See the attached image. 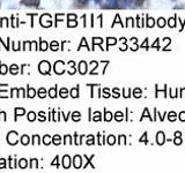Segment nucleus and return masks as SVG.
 <instances>
[{
  "label": "nucleus",
  "instance_id": "f257e3e1",
  "mask_svg": "<svg viewBox=\"0 0 185 173\" xmlns=\"http://www.w3.org/2000/svg\"><path fill=\"white\" fill-rule=\"evenodd\" d=\"M41 0H21V4L28 7H38Z\"/></svg>",
  "mask_w": 185,
  "mask_h": 173
},
{
  "label": "nucleus",
  "instance_id": "f03ea898",
  "mask_svg": "<svg viewBox=\"0 0 185 173\" xmlns=\"http://www.w3.org/2000/svg\"><path fill=\"white\" fill-rule=\"evenodd\" d=\"M38 69H40V72L42 74H48L50 72V64H49L48 61H42L40 64Z\"/></svg>",
  "mask_w": 185,
  "mask_h": 173
},
{
  "label": "nucleus",
  "instance_id": "7ed1b4c3",
  "mask_svg": "<svg viewBox=\"0 0 185 173\" xmlns=\"http://www.w3.org/2000/svg\"><path fill=\"white\" fill-rule=\"evenodd\" d=\"M16 136H18V133L16 132H11L8 135H7V141H8L9 144H16L18 143V140H16Z\"/></svg>",
  "mask_w": 185,
  "mask_h": 173
},
{
  "label": "nucleus",
  "instance_id": "20e7f679",
  "mask_svg": "<svg viewBox=\"0 0 185 173\" xmlns=\"http://www.w3.org/2000/svg\"><path fill=\"white\" fill-rule=\"evenodd\" d=\"M62 66H64V62H62V61H57V62H56V65H54V70H56V73L62 74V72H64L62 69H60Z\"/></svg>",
  "mask_w": 185,
  "mask_h": 173
},
{
  "label": "nucleus",
  "instance_id": "39448f33",
  "mask_svg": "<svg viewBox=\"0 0 185 173\" xmlns=\"http://www.w3.org/2000/svg\"><path fill=\"white\" fill-rule=\"evenodd\" d=\"M74 166L75 169H79L81 166V157L80 156H75L74 157Z\"/></svg>",
  "mask_w": 185,
  "mask_h": 173
},
{
  "label": "nucleus",
  "instance_id": "423d86ee",
  "mask_svg": "<svg viewBox=\"0 0 185 173\" xmlns=\"http://www.w3.org/2000/svg\"><path fill=\"white\" fill-rule=\"evenodd\" d=\"M62 163H64V167H65V169H68V167H70V157H68V156H65L64 159H62Z\"/></svg>",
  "mask_w": 185,
  "mask_h": 173
},
{
  "label": "nucleus",
  "instance_id": "0eeeda50",
  "mask_svg": "<svg viewBox=\"0 0 185 173\" xmlns=\"http://www.w3.org/2000/svg\"><path fill=\"white\" fill-rule=\"evenodd\" d=\"M86 72H87V65H86V62H80V73L84 74Z\"/></svg>",
  "mask_w": 185,
  "mask_h": 173
},
{
  "label": "nucleus",
  "instance_id": "6e6552de",
  "mask_svg": "<svg viewBox=\"0 0 185 173\" xmlns=\"http://www.w3.org/2000/svg\"><path fill=\"white\" fill-rule=\"evenodd\" d=\"M157 143H160V144H162L163 142H164V135H163L162 132H160L159 134H157Z\"/></svg>",
  "mask_w": 185,
  "mask_h": 173
},
{
  "label": "nucleus",
  "instance_id": "1a4fd4ad",
  "mask_svg": "<svg viewBox=\"0 0 185 173\" xmlns=\"http://www.w3.org/2000/svg\"><path fill=\"white\" fill-rule=\"evenodd\" d=\"M9 70H11V73H12V74H16L19 72V66L12 65L11 67H9Z\"/></svg>",
  "mask_w": 185,
  "mask_h": 173
},
{
  "label": "nucleus",
  "instance_id": "9d476101",
  "mask_svg": "<svg viewBox=\"0 0 185 173\" xmlns=\"http://www.w3.org/2000/svg\"><path fill=\"white\" fill-rule=\"evenodd\" d=\"M21 143H22L23 146H27L29 143V137L27 135H23L22 137H21Z\"/></svg>",
  "mask_w": 185,
  "mask_h": 173
},
{
  "label": "nucleus",
  "instance_id": "9b49d317",
  "mask_svg": "<svg viewBox=\"0 0 185 173\" xmlns=\"http://www.w3.org/2000/svg\"><path fill=\"white\" fill-rule=\"evenodd\" d=\"M27 165H28V163H27L26 159H21L20 162H19V166H20L21 169H26Z\"/></svg>",
  "mask_w": 185,
  "mask_h": 173
},
{
  "label": "nucleus",
  "instance_id": "f8f14e48",
  "mask_svg": "<svg viewBox=\"0 0 185 173\" xmlns=\"http://www.w3.org/2000/svg\"><path fill=\"white\" fill-rule=\"evenodd\" d=\"M24 113H26V111L23 108H15V116H22Z\"/></svg>",
  "mask_w": 185,
  "mask_h": 173
},
{
  "label": "nucleus",
  "instance_id": "ddd939ff",
  "mask_svg": "<svg viewBox=\"0 0 185 173\" xmlns=\"http://www.w3.org/2000/svg\"><path fill=\"white\" fill-rule=\"evenodd\" d=\"M35 119H36L35 112H29V114H28V120H29V121H34Z\"/></svg>",
  "mask_w": 185,
  "mask_h": 173
},
{
  "label": "nucleus",
  "instance_id": "4468645a",
  "mask_svg": "<svg viewBox=\"0 0 185 173\" xmlns=\"http://www.w3.org/2000/svg\"><path fill=\"white\" fill-rule=\"evenodd\" d=\"M7 73V66L6 65H0V74H6Z\"/></svg>",
  "mask_w": 185,
  "mask_h": 173
},
{
  "label": "nucleus",
  "instance_id": "2eb2a0df",
  "mask_svg": "<svg viewBox=\"0 0 185 173\" xmlns=\"http://www.w3.org/2000/svg\"><path fill=\"white\" fill-rule=\"evenodd\" d=\"M35 94H36V91L34 90L32 88H29V89H28V96H29L30 98H32V97L35 96Z\"/></svg>",
  "mask_w": 185,
  "mask_h": 173
},
{
  "label": "nucleus",
  "instance_id": "dca6fc26",
  "mask_svg": "<svg viewBox=\"0 0 185 173\" xmlns=\"http://www.w3.org/2000/svg\"><path fill=\"white\" fill-rule=\"evenodd\" d=\"M48 49V43H45L44 40H41V50H46Z\"/></svg>",
  "mask_w": 185,
  "mask_h": 173
},
{
  "label": "nucleus",
  "instance_id": "f3484780",
  "mask_svg": "<svg viewBox=\"0 0 185 173\" xmlns=\"http://www.w3.org/2000/svg\"><path fill=\"white\" fill-rule=\"evenodd\" d=\"M52 142L54 143V144H59V143H60V137H59L58 135H56V136L52 138Z\"/></svg>",
  "mask_w": 185,
  "mask_h": 173
},
{
  "label": "nucleus",
  "instance_id": "a211bd4d",
  "mask_svg": "<svg viewBox=\"0 0 185 173\" xmlns=\"http://www.w3.org/2000/svg\"><path fill=\"white\" fill-rule=\"evenodd\" d=\"M49 94H50V97H56V88H52V89H50L49 91Z\"/></svg>",
  "mask_w": 185,
  "mask_h": 173
},
{
  "label": "nucleus",
  "instance_id": "6ab92c4d",
  "mask_svg": "<svg viewBox=\"0 0 185 173\" xmlns=\"http://www.w3.org/2000/svg\"><path fill=\"white\" fill-rule=\"evenodd\" d=\"M71 96H72V97H78V89H76V88H75V89H72V91H71Z\"/></svg>",
  "mask_w": 185,
  "mask_h": 173
},
{
  "label": "nucleus",
  "instance_id": "aec40b11",
  "mask_svg": "<svg viewBox=\"0 0 185 173\" xmlns=\"http://www.w3.org/2000/svg\"><path fill=\"white\" fill-rule=\"evenodd\" d=\"M51 49H52L53 51L58 50V43L57 42H52V44H51Z\"/></svg>",
  "mask_w": 185,
  "mask_h": 173
},
{
  "label": "nucleus",
  "instance_id": "412c9836",
  "mask_svg": "<svg viewBox=\"0 0 185 173\" xmlns=\"http://www.w3.org/2000/svg\"><path fill=\"white\" fill-rule=\"evenodd\" d=\"M43 140H44L45 144H49V143L51 142V138H50V136H48V135H46V136H44V138H43Z\"/></svg>",
  "mask_w": 185,
  "mask_h": 173
},
{
  "label": "nucleus",
  "instance_id": "4be33fe9",
  "mask_svg": "<svg viewBox=\"0 0 185 173\" xmlns=\"http://www.w3.org/2000/svg\"><path fill=\"white\" fill-rule=\"evenodd\" d=\"M60 96H62V97H66V96H67V90H66V89H62V90H60Z\"/></svg>",
  "mask_w": 185,
  "mask_h": 173
},
{
  "label": "nucleus",
  "instance_id": "5701e85b",
  "mask_svg": "<svg viewBox=\"0 0 185 173\" xmlns=\"http://www.w3.org/2000/svg\"><path fill=\"white\" fill-rule=\"evenodd\" d=\"M38 94H40V97H45V90L44 89H40V91H38Z\"/></svg>",
  "mask_w": 185,
  "mask_h": 173
},
{
  "label": "nucleus",
  "instance_id": "b1692460",
  "mask_svg": "<svg viewBox=\"0 0 185 173\" xmlns=\"http://www.w3.org/2000/svg\"><path fill=\"white\" fill-rule=\"evenodd\" d=\"M79 118H80L79 112H74V114H73V120H79Z\"/></svg>",
  "mask_w": 185,
  "mask_h": 173
},
{
  "label": "nucleus",
  "instance_id": "393cba45",
  "mask_svg": "<svg viewBox=\"0 0 185 173\" xmlns=\"http://www.w3.org/2000/svg\"><path fill=\"white\" fill-rule=\"evenodd\" d=\"M157 23H159V26H160V27H163V26H164V20H163V19H160Z\"/></svg>",
  "mask_w": 185,
  "mask_h": 173
},
{
  "label": "nucleus",
  "instance_id": "a878e982",
  "mask_svg": "<svg viewBox=\"0 0 185 173\" xmlns=\"http://www.w3.org/2000/svg\"><path fill=\"white\" fill-rule=\"evenodd\" d=\"M0 167H1V169H5V160L4 159H0Z\"/></svg>",
  "mask_w": 185,
  "mask_h": 173
},
{
  "label": "nucleus",
  "instance_id": "bb28decb",
  "mask_svg": "<svg viewBox=\"0 0 185 173\" xmlns=\"http://www.w3.org/2000/svg\"><path fill=\"white\" fill-rule=\"evenodd\" d=\"M36 166V159H32V163H31V169H35Z\"/></svg>",
  "mask_w": 185,
  "mask_h": 173
},
{
  "label": "nucleus",
  "instance_id": "cd10ccee",
  "mask_svg": "<svg viewBox=\"0 0 185 173\" xmlns=\"http://www.w3.org/2000/svg\"><path fill=\"white\" fill-rule=\"evenodd\" d=\"M76 2H80V4H86L87 2V0H75Z\"/></svg>",
  "mask_w": 185,
  "mask_h": 173
},
{
  "label": "nucleus",
  "instance_id": "c85d7f7f",
  "mask_svg": "<svg viewBox=\"0 0 185 173\" xmlns=\"http://www.w3.org/2000/svg\"><path fill=\"white\" fill-rule=\"evenodd\" d=\"M153 24H154V22H153V19H150L149 22H148V26L152 27V26H153Z\"/></svg>",
  "mask_w": 185,
  "mask_h": 173
},
{
  "label": "nucleus",
  "instance_id": "c756f323",
  "mask_svg": "<svg viewBox=\"0 0 185 173\" xmlns=\"http://www.w3.org/2000/svg\"><path fill=\"white\" fill-rule=\"evenodd\" d=\"M181 119H182V120H185V112H182V114H181Z\"/></svg>",
  "mask_w": 185,
  "mask_h": 173
},
{
  "label": "nucleus",
  "instance_id": "7c9ffc66",
  "mask_svg": "<svg viewBox=\"0 0 185 173\" xmlns=\"http://www.w3.org/2000/svg\"><path fill=\"white\" fill-rule=\"evenodd\" d=\"M0 7H1V4H0Z\"/></svg>",
  "mask_w": 185,
  "mask_h": 173
}]
</instances>
